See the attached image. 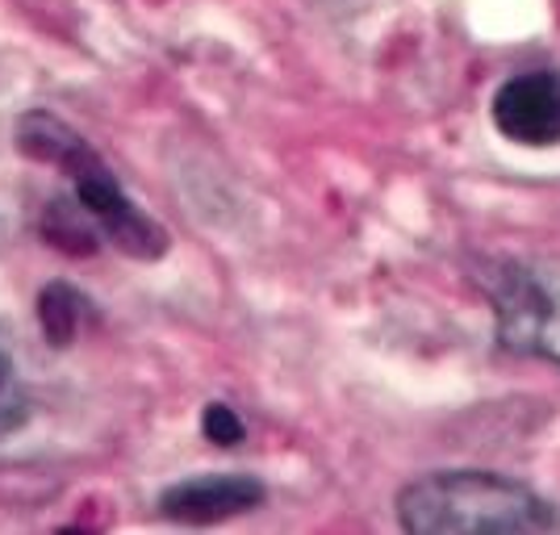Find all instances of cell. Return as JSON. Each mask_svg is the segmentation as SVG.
<instances>
[{
  "label": "cell",
  "mask_w": 560,
  "mask_h": 535,
  "mask_svg": "<svg viewBox=\"0 0 560 535\" xmlns=\"http://www.w3.org/2000/svg\"><path fill=\"white\" fill-rule=\"evenodd\" d=\"M13 147L30 163L55 167L68 181V197L93 218L101 239L114 252L139 264H155L167 256L172 247L167 231L126 193L114 167L101 160V151L71 121L50 109H25L13 121Z\"/></svg>",
  "instance_id": "6da1fadb"
},
{
  "label": "cell",
  "mask_w": 560,
  "mask_h": 535,
  "mask_svg": "<svg viewBox=\"0 0 560 535\" xmlns=\"http://www.w3.org/2000/svg\"><path fill=\"white\" fill-rule=\"evenodd\" d=\"M397 523L410 535H544L557 532V511L514 477L440 468L397 489Z\"/></svg>",
  "instance_id": "7a4b0ae2"
},
{
  "label": "cell",
  "mask_w": 560,
  "mask_h": 535,
  "mask_svg": "<svg viewBox=\"0 0 560 535\" xmlns=\"http://www.w3.org/2000/svg\"><path fill=\"white\" fill-rule=\"evenodd\" d=\"M481 284L493 305L498 348L511 356H536L560 369V259H490Z\"/></svg>",
  "instance_id": "3957f363"
},
{
  "label": "cell",
  "mask_w": 560,
  "mask_h": 535,
  "mask_svg": "<svg viewBox=\"0 0 560 535\" xmlns=\"http://www.w3.org/2000/svg\"><path fill=\"white\" fill-rule=\"evenodd\" d=\"M264 502H268V486L252 473H197V477L160 489L155 511L172 523L210 527V523H226L234 514L259 511Z\"/></svg>",
  "instance_id": "277c9868"
},
{
  "label": "cell",
  "mask_w": 560,
  "mask_h": 535,
  "mask_svg": "<svg viewBox=\"0 0 560 535\" xmlns=\"http://www.w3.org/2000/svg\"><path fill=\"white\" fill-rule=\"evenodd\" d=\"M490 121L518 147L560 142V71H523L502 80L490 101Z\"/></svg>",
  "instance_id": "5b68a950"
},
{
  "label": "cell",
  "mask_w": 560,
  "mask_h": 535,
  "mask_svg": "<svg viewBox=\"0 0 560 535\" xmlns=\"http://www.w3.org/2000/svg\"><path fill=\"white\" fill-rule=\"evenodd\" d=\"M93 314L89 293H80L68 280H50L38 289V326L55 348H71L84 335V318Z\"/></svg>",
  "instance_id": "8992f818"
},
{
  "label": "cell",
  "mask_w": 560,
  "mask_h": 535,
  "mask_svg": "<svg viewBox=\"0 0 560 535\" xmlns=\"http://www.w3.org/2000/svg\"><path fill=\"white\" fill-rule=\"evenodd\" d=\"M43 243L59 247L63 256H96L105 239L93 218L63 193V197H50V206H43Z\"/></svg>",
  "instance_id": "52a82bcc"
},
{
  "label": "cell",
  "mask_w": 560,
  "mask_h": 535,
  "mask_svg": "<svg viewBox=\"0 0 560 535\" xmlns=\"http://www.w3.org/2000/svg\"><path fill=\"white\" fill-rule=\"evenodd\" d=\"M201 435L213 443V447H238L247 440V427L238 419L231 402H206L201 406Z\"/></svg>",
  "instance_id": "ba28073f"
},
{
  "label": "cell",
  "mask_w": 560,
  "mask_h": 535,
  "mask_svg": "<svg viewBox=\"0 0 560 535\" xmlns=\"http://www.w3.org/2000/svg\"><path fill=\"white\" fill-rule=\"evenodd\" d=\"M25 422V394L22 381H18V364L0 351V435L18 431Z\"/></svg>",
  "instance_id": "9c48e42d"
}]
</instances>
